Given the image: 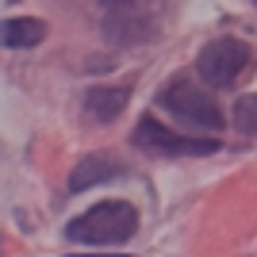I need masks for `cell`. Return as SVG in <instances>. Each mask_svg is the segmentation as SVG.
I'll return each mask as SVG.
<instances>
[{
  "mask_svg": "<svg viewBox=\"0 0 257 257\" xmlns=\"http://www.w3.org/2000/svg\"><path fill=\"white\" fill-rule=\"evenodd\" d=\"M135 230H139L135 207L123 204V200H107V204H96L92 211L69 219L65 238L77 246H123Z\"/></svg>",
  "mask_w": 257,
  "mask_h": 257,
  "instance_id": "1",
  "label": "cell"
},
{
  "mask_svg": "<svg viewBox=\"0 0 257 257\" xmlns=\"http://www.w3.org/2000/svg\"><path fill=\"white\" fill-rule=\"evenodd\" d=\"M246 65H249V46L242 43V39H215V43H207L204 50H200V58H196L200 77L215 88L234 85Z\"/></svg>",
  "mask_w": 257,
  "mask_h": 257,
  "instance_id": "2",
  "label": "cell"
},
{
  "mask_svg": "<svg viewBox=\"0 0 257 257\" xmlns=\"http://www.w3.org/2000/svg\"><path fill=\"white\" fill-rule=\"evenodd\" d=\"M131 142H135V146H142V150H150V154H192V158H204V154H215V150H219V139L173 135V131L161 127L154 115H146L139 127H135Z\"/></svg>",
  "mask_w": 257,
  "mask_h": 257,
  "instance_id": "3",
  "label": "cell"
},
{
  "mask_svg": "<svg viewBox=\"0 0 257 257\" xmlns=\"http://www.w3.org/2000/svg\"><path fill=\"white\" fill-rule=\"evenodd\" d=\"M158 104L165 107V111H173L177 119H188V123H196V127H211V131H219V123H223V115H219V104L207 96L204 88H192L188 81H173V85L158 96Z\"/></svg>",
  "mask_w": 257,
  "mask_h": 257,
  "instance_id": "4",
  "label": "cell"
},
{
  "mask_svg": "<svg viewBox=\"0 0 257 257\" xmlns=\"http://www.w3.org/2000/svg\"><path fill=\"white\" fill-rule=\"evenodd\" d=\"M154 35V23L142 8H135L131 0L111 4V12L104 16V39L115 46H139Z\"/></svg>",
  "mask_w": 257,
  "mask_h": 257,
  "instance_id": "5",
  "label": "cell"
},
{
  "mask_svg": "<svg viewBox=\"0 0 257 257\" xmlns=\"http://www.w3.org/2000/svg\"><path fill=\"white\" fill-rule=\"evenodd\" d=\"M119 173H123V161H115L111 154H92V158H85L73 169L69 192H85L92 184H104V181H111V177H119Z\"/></svg>",
  "mask_w": 257,
  "mask_h": 257,
  "instance_id": "6",
  "label": "cell"
},
{
  "mask_svg": "<svg viewBox=\"0 0 257 257\" xmlns=\"http://www.w3.org/2000/svg\"><path fill=\"white\" fill-rule=\"evenodd\" d=\"M127 100H131V85H100L88 92V111L96 119H104V123H111L127 107Z\"/></svg>",
  "mask_w": 257,
  "mask_h": 257,
  "instance_id": "7",
  "label": "cell"
},
{
  "mask_svg": "<svg viewBox=\"0 0 257 257\" xmlns=\"http://www.w3.org/2000/svg\"><path fill=\"white\" fill-rule=\"evenodd\" d=\"M46 39L43 20H8L4 23V46L8 50H23V46H39Z\"/></svg>",
  "mask_w": 257,
  "mask_h": 257,
  "instance_id": "8",
  "label": "cell"
},
{
  "mask_svg": "<svg viewBox=\"0 0 257 257\" xmlns=\"http://www.w3.org/2000/svg\"><path fill=\"white\" fill-rule=\"evenodd\" d=\"M234 127L242 135H257V96H242L234 104Z\"/></svg>",
  "mask_w": 257,
  "mask_h": 257,
  "instance_id": "9",
  "label": "cell"
},
{
  "mask_svg": "<svg viewBox=\"0 0 257 257\" xmlns=\"http://www.w3.org/2000/svg\"><path fill=\"white\" fill-rule=\"evenodd\" d=\"M104 4H123V0H104Z\"/></svg>",
  "mask_w": 257,
  "mask_h": 257,
  "instance_id": "10",
  "label": "cell"
},
{
  "mask_svg": "<svg viewBox=\"0 0 257 257\" xmlns=\"http://www.w3.org/2000/svg\"><path fill=\"white\" fill-rule=\"evenodd\" d=\"M253 4H257V0H253Z\"/></svg>",
  "mask_w": 257,
  "mask_h": 257,
  "instance_id": "11",
  "label": "cell"
}]
</instances>
